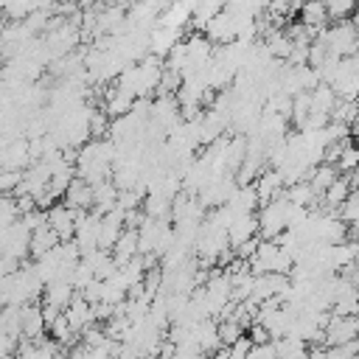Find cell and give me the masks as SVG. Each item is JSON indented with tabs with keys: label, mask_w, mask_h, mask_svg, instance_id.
Returning a JSON list of instances; mask_svg holds the SVG:
<instances>
[{
	"label": "cell",
	"mask_w": 359,
	"mask_h": 359,
	"mask_svg": "<svg viewBox=\"0 0 359 359\" xmlns=\"http://www.w3.org/2000/svg\"><path fill=\"white\" fill-rule=\"evenodd\" d=\"M359 339V317H328L325 325V345L337 348V345H351Z\"/></svg>",
	"instance_id": "cell-1"
},
{
	"label": "cell",
	"mask_w": 359,
	"mask_h": 359,
	"mask_svg": "<svg viewBox=\"0 0 359 359\" xmlns=\"http://www.w3.org/2000/svg\"><path fill=\"white\" fill-rule=\"evenodd\" d=\"M48 224L62 238V244L65 241H73L76 238V227H79V210L67 208L65 202L62 205H50L48 208Z\"/></svg>",
	"instance_id": "cell-2"
},
{
	"label": "cell",
	"mask_w": 359,
	"mask_h": 359,
	"mask_svg": "<svg viewBox=\"0 0 359 359\" xmlns=\"http://www.w3.org/2000/svg\"><path fill=\"white\" fill-rule=\"evenodd\" d=\"M255 233H261V224H258V216L255 213H244V216H236L233 224L227 227V238L233 247H241L247 244L250 238H255Z\"/></svg>",
	"instance_id": "cell-3"
},
{
	"label": "cell",
	"mask_w": 359,
	"mask_h": 359,
	"mask_svg": "<svg viewBox=\"0 0 359 359\" xmlns=\"http://www.w3.org/2000/svg\"><path fill=\"white\" fill-rule=\"evenodd\" d=\"M65 205L73 210H90L93 208V185L81 177H76L65 194Z\"/></svg>",
	"instance_id": "cell-4"
},
{
	"label": "cell",
	"mask_w": 359,
	"mask_h": 359,
	"mask_svg": "<svg viewBox=\"0 0 359 359\" xmlns=\"http://www.w3.org/2000/svg\"><path fill=\"white\" fill-rule=\"evenodd\" d=\"M275 351H278V359H309V342L300 339V337H283L275 342Z\"/></svg>",
	"instance_id": "cell-5"
},
{
	"label": "cell",
	"mask_w": 359,
	"mask_h": 359,
	"mask_svg": "<svg viewBox=\"0 0 359 359\" xmlns=\"http://www.w3.org/2000/svg\"><path fill=\"white\" fill-rule=\"evenodd\" d=\"M353 177L351 174H345V177H337L334 180V185L323 194V202H328L331 208H337V205H345L348 202V196L353 194V182H351Z\"/></svg>",
	"instance_id": "cell-6"
},
{
	"label": "cell",
	"mask_w": 359,
	"mask_h": 359,
	"mask_svg": "<svg viewBox=\"0 0 359 359\" xmlns=\"http://www.w3.org/2000/svg\"><path fill=\"white\" fill-rule=\"evenodd\" d=\"M337 171H339L337 165H328V163H320V165H317V168L311 171V177H309V182H311V188H314V191H317V194L323 196V194H325V191H328V188L334 185V180H337Z\"/></svg>",
	"instance_id": "cell-7"
},
{
	"label": "cell",
	"mask_w": 359,
	"mask_h": 359,
	"mask_svg": "<svg viewBox=\"0 0 359 359\" xmlns=\"http://www.w3.org/2000/svg\"><path fill=\"white\" fill-rule=\"evenodd\" d=\"M286 199H289L292 205L306 208V205H314L317 191L311 188V182H294V185H289V188H286Z\"/></svg>",
	"instance_id": "cell-8"
},
{
	"label": "cell",
	"mask_w": 359,
	"mask_h": 359,
	"mask_svg": "<svg viewBox=\"0 0 359 359\" xmlns=\"http://www.w3.org/2000/svg\"><path fill=\"white\" fill-rule=\"evenodd\" d=\"M337 168L342 171V174H356L359 171V146H345L342 149V154H339V163H337Z\"/></svg>",
	"instance_id": "cell-9"
},
{
	"label": "cell",
	"mask_w": 359,
	"mask_h": 359,
	"mask_svg": "<svg viewBox=\"0 0 359 359\" xmlns=\"http://www.w3.org/2000/svg\"><path fill=\"white\" fill-rule=\"evenodd\" d=\"M250 351H252V339L244 334L238 342H233V345L227 348V356H230V359H247V356H250Z\"/></svg>",
	"instance_id": "cell-10"
},
{
	"label": "cell",
	"mask_w": 359,
	"mask_h": 359,
	"mask_svg": "<svg viewBox=\"0 0 359 359\" xmlns=\"http://www.w3.org/2000/svg\"><path fill=\"white\" fill-rule=\"evenodd\" d=\"M250 339H252V345H266L269 339H272V334L266 331V325L264 323H252L250 325V334H247Z\"/></svg>",
	"instance_id": "cell-11"
}]
</instances>
